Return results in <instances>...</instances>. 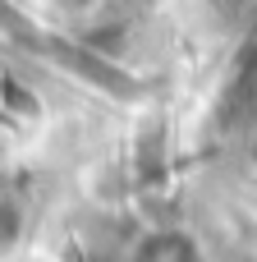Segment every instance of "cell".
Segmentation results:
<instances>
[{
	"mask_svg": "<svg viewBox=\"0 0 257 262\" xmlns=\"http://www.w3.org/2000/svg\"><path fill=\"white\" fill-rule=\"evenodd\" d=\"M244 262H257V258H244Z\"/></svg>",
	"mask_w": 257,
	"mask_h": 262,
	"instance_id": "obj_3",
	"label": "cell"
},
{
	"mask_svg": "<svg viewBox=\"0 0 257 262\" xmlns=\"http://www.w3.org/2000/svg\"><path fill=\"white\" fill-rule=\"evenodd\" d=\"M133 262H198V249L184 235H152Z\"/></svg>",
	"mask_w": 257,
	"mask_h": 262,
	"instance_id": "obj_1",
	"label": "cell"
},
{
	"mask_svg": "<svg viewBox=\"0 0 257 262\" xmlns=\"http://www.w3.org/2000/svg\"><path fill=\"white\" fill-rule=\"evenodd\" d=\"M253 97H257V78H253Z\"/></svg>",
	"mask_w": 257,
	"mask_h": 262,
	"instance_id": "obj_2",
	"label": "cell"
}]
</instances>
